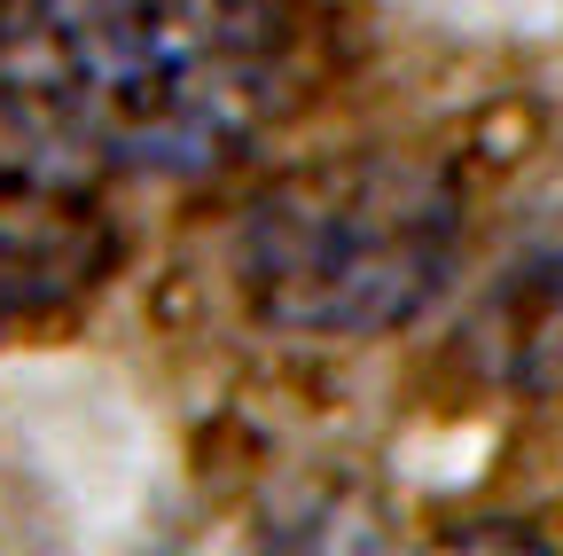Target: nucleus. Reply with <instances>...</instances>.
<instances>
[{"label":"nucleus","mask_w":563,"mask_h":556,"mask_svg":"<svg viewBox=\"0 0 563 556\" xmlns=\"http://www.w3.org/2000/svg\"><path fill=\"white\" fill-rule=\"evenodd\" d=\"M306 47V0H0V126L79 173L196 181L298 110Z\"/></svg>","instance_id":"f257e3e1"},{"label":"nucleus","mask_w":563,"mask_h":556,"mask_svg":"<svg viewBox=\"0 0 563 556\" xmlns=\"http://www.w3.org/2000/svg\"><path fill=\"white\" fill-rule=\"evenodd\" d=\"M462 259V188L439 157L344 150L282 173L235 236L258 321L298 337H384L446 291Z\"/></svg>","instance_id":"f03ea898"},{"label":"nucleus","mask_w":563,"mask_h":556,"mask_svg":"<svg viewBox=\"0 0 563 556\" xmlns=\"http://www.w3.org/2000/svg\"><path fill=\"white\" fill-rule=\"evenodd\" d=\"M110 251L118 243L87 196L0 173V314H47L95 291Z\"/></svg>","instance_id":"7ed1b4c3"}]
</instances>
